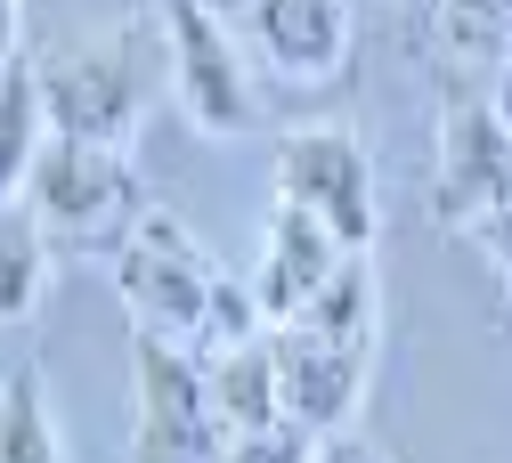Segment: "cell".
<instances>
[{"mask_svg":"<svg viewBox=\"0 0 512 463\" xmlns=\"http://www.w3.org/2000/svg\"><path fill=\"white\" fill-rule=\"evenodd\" d=\"M512 204V122L496 106H456L431 139V212L480 236Z\"/></svg>","mask_w":512,"mask_h":463,"instance_id":"6","label":"cell"},{"mask_svg":"<svg viewBox=\"0 0 512 463\" xmlns=\"http://www.w3.org/2000/svg\"><path fill=\"white\" fill-rule=\"evenodd\" d=\"M49 277H57V244L41 236V220L9 195V236H0V309H9V325H25L49 301Z\"/></svg>","mask_w":512,"mask_h":463,"instance_id":"14","label":"cell"},{"mask_svg":"<svg viewBox=\"0 0 512 463\" xmlns=\"http://www.w3.org/2000/svg\"><path fill=\"white\" fill-rule=\"evenodd\" d=\"M17 204L41 220V236L57 252H98V260H114L122 236L155 212L131 179V155L98 147V139H49V155L17 187Z\"/></svg>","mask_w":512,"mask_h":463,"instance_id":"2","label":"cell"},{"mask_svg":"<svg viewBox=\"0 0 512 463\" xmlns=\"http://www.w3.org/2000/svg\"><path fill=\"white\" fill-rule=\"evenodd\" d=\"M423 9H431V41L472 74H496L512 57V0H423Z\"/></svg>","mask_w":512,"mask_h":463,"instance_id":"13","label":"cell"},{"mask_svg":"<svg viewBox=\"0 0 512 463\" xmlns=\"http://www.w3.org/2000/svg\"><path fill=\"white\" fill-rule=\"evenodd\" d=\"M0 463H66V431L33 366H9V399H0Z\"/></svg>","mask_w":512,"mask_h":463,"instance_id":"15","label":"cell"},{"mask_svg":"<svg viewBox=\"0 0 512 463\" xmlns=\"http://www.w3.org/2000/svg\"><path fill=\"white\" fill-rule=\"evenodd\" d=\"M277 204L317 212L350 252H374L382 195H374V155L350 122H301L277 139Z\"/></svg>","mask_w":512,"mask_h":463,"instance_id":"5","label":"cell"},{"mask_svg":"<svg viewBox=\"0 0 512 463\" xmlns=\"http://www.w3.org/2000/svg\"><path fill=\"white\" fill-rule=\"evenodd\" d=\"M41 82H49V114H57V139H98L131 155L139 122L155 106V82H171L163 65V25H122L98 41H74L41 57Z\"/></svg>","mask_w":512,"mask_h":463,"instance_id":"1","label":"cell"},{"mask_svg":"<svg viewBox=\"0 0 512 463\" xmlns=\"http://www.w3.org/2000/svg\"><path fill=\"white\" fill-rule=\"evenodd\" d=\"M212 463H317V439L277 423V431H244V439H220Z\"/></svg>","mask_w":512,"mask_h":463,"instance_id":"17","label":"cell"},{"mask_svg":"<svg viewBox=\"0 0 512 463\" xmlns=\"http://www.w3.org/2000/svg\"><path fill=\"white\" fill-rule=\"evenodd\" d=\"M204 399H212V423H220V439L277 431V423H285L277 334H269V342H244V350H228V358H204Z\"/></svg>","mask_w":512,"mask_h":463,"instance_id":"11","label":"cell"},{"mask_svg":"<svg viewBox=\"0 0 512 463\" xmlns=\"http://www.w3.org/2000/svg\"><path fill=\"white\" fill-rule=\"evenodd\" d=\"M220 455V423L204 399V358L139 334V439L131 463H212Z\"/></svg>","mask_w":512,"mask_h":463,"instance_id":"7","label":"cell"},{"mask_svg":"<svg viewBox=\"0 0 512 463\" xmlns=\"http://www.w3.org/2000/svg\"><path fill=\"white\" fill-rule=\"evenodd\" d=\"M114 269V293H122V317H131V334H155V342H179L196 350L204 325H212V301L228 285V269L196 244V228L171 220V212H147L122 252L106 260Z\"/></svg>","mask_w":512,"mask_h":463,"instance_id":"3","label":"cell"},{"mask_svg":"<svg viewBox=\"0 0 512 463\" xmlns=\"http://www.w3.org/2000/svg\"><path fill=\"white\" fill-rule=\"evenodd\" d=\"M212 9H220L228 25H244V17H252V0H212Z\"/></svg>","mask_w":512,"mask_h":463,"instance_id":"21","label":"cell"},{"mask_svg":"<svg viewBox=\"0 0 512 463\" xmlns=\"http://www.w3.org/2000/svg\"><path fill=\"white\" fill-rule=\"evenodd\" d=\"M163 25V65H171V98L179 114L204 130V139H244L261 122V90H252V65H244V25H228L212 0H163L155 9Z\"/></svg>","mask_w":512,"mask_h":463,"instance_id":"4","label":"cell"},{"mask_svg":"<svg viewBox=\"0 0 512 463\" xmlns=\"http://www.w3.org/2000/svg\"><path fill=\"white\" fill-rule=\"evenodd\" d=\"M293 325H309V334H334V342H374V260L350 252L342 277L317 293L309 317H293Z\"/></svg>","mask_w":512,"mask_h":463,"instance_id":"16","label":"cell"},{"mask_svg":"<svg viewBox=\"0 0 512 463\" xmlns=\"http://www.w3.org/2000/svg\"><path fill=\"white\" fill-rule=\"evenodd\" d=\"M244 41L277 82L317 90L350 65V0H252Z\"/></svg>","mask_w":512,"mask_h":463,"instance_id":"10","label":"cell"},{"mask_svg":"<svg viewBox=\"0 0 512 463\" xmlns=\"http://www.w3.org/2000/svg\"><path fill=\"white\" fill-rule=\"evenodd\" d=\"M277 382H285V423L309 439H334L366 407L374 342H334V334H309V325H277Z\"/></svg>","mask_w":512,"mask_h":463,"instance_id":"8","label":"cell"},{"mask_svg":"<svg viewBox=\"0 0 512 463\" xmlns=\"http://www.w3.org/2000/svg\"><path fill=\"white\" fill-rule=\"evenodd\" d=\"M480 252H488V269H496V285L512 293V204H504V212H496V220L480 228Z\"/></svg>","mask_w":512,"mask_h":463,"instance_id":"18","label":"cell"},{"mask_svg":"<svg viewBox=\"0 0 512 463\" xmlns=\"http://www.w3.org/2000/svg\"><path fill=\"white\" fill-rule=\"evenodd\" d=\"M0 90H9V147H0V179L9 195L33 179V163L57 139V114H49V82H41V57L25 41H9V65H0Z\"/></svg>","mask_w":512,"mask_h":463,"instance_id":"12","label":"cell"},{"mask_svg":"<svg viewBox=\"0 0 512 463\" xmlns=\"http://www.w3.org/2000/svg\"><path fill=\"white\" fill-rule=\"evenodd\" d=\"M317 463H391L366 431H334V439H317Z\"/></svg>","mask_w":512,"mask_h":463,"instance_id":"19","label":"cell"},{"mask_svg":"<svg viewBox=\"0 0 512 463\" xmlns=\"http://www.w3.org/2000/svg\"><path fill=\"white\" fill-rule=\"evenodd\" d=\"M488 106H496V114H504V122H512V57H504V65H496V98H488Z\"/></svg>","mask_w":512,"mask_h":463,"instance_id":"20","label":"cell"},{"mask_svg":"<svg viewBox=\"0 0 512 463\" xmlns=\"http://www.w3.org/2000/svg\"><path fill=\"white\" fill-rule=\"evenodd\" d=\"M342 260H350V244L317 220V212H301V204H277V212H269L261 269H252V301H261L269 334L293 325V317H309V301L342 277Z\"/></svg>","mask_w":512,"mask_h":463,"instance_id":"9","label":"cell"}]
</instances>
